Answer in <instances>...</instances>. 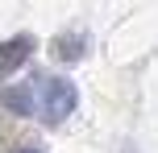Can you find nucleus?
<instances>
[{"label": "nucleus", "mask_w": 158, "mask_h": 153, "mask_svg": "<svg viewBox=\"0 0 158 153\" xmlns=\"http://www.w3.org/2000/svg\"><path fill=\"white\" fill-rule=\"evenodd\" d=\"M33 95H38V112H42L46 124H63L79 104L75 83L63 79V75H38L33 79Z\"/></svg>", "instance_id": "nucleus-1"}, {"label": "nucleus", "mask_w": 158, "mask_h": 153, "mask_svg": "<svg viewBox=\"0 0 158 153\" xmlns=\"http://www.w3.org/2000/svg\"><path fill=\"white\" fill-rule=\"evenodd\" d=\"M29 54H33V37L29 33H17V37L0 41V79H8L13 71H21Z\"/></svg>", "instance_id": "nucleus-2"}, {"label": "nucleus", "mask_w": 158, "mask_h": 153, "mask_svg": "<svg viewBox=\"0 0 158 153\" xmlns=\"http://www.w3.org/2000/svg\"><path fill=\"white\" fill-rule=\"evenodd\" d=\"M0 104H4L8 112H17V116L38 112V95H33V83H13V87H4Z\"/></svg>", "instance_id": "nucleus-3"}, {"label": "nucleus", "mask_w": 158, "mask_h": 153, "mask_svg": "<svg viewBox=\"0 0 158 153\" xmlns=\"http://www.w3.org/2000/svg\"><path fill=\"white\" fill-rule=\"evenodd\" d=\"M50 54H54L58 62H79V58L87 54V37L83 33H58V37L50 41Z\"/></svg>", "instance_id": "nucleus-4"}, {"label": "nucleus", "mask_w": 158, "mask_h": 153, "mask_svg": "<svg viewBox=\"0 0 158 153\" xmlns=\"http://www.w3.org/2000/svg\"><path fill=\"white\" fill-rule=\"evenodd\" d=\"M21 153H38V149H21Z\"/></svg>", "instance_id": "nucleus-5"}]
</instances>
